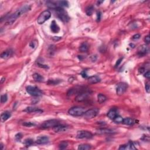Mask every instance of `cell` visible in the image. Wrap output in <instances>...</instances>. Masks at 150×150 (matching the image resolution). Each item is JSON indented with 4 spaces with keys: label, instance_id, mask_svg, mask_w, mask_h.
<instances>
[{
    "label": "cell",
    "instance_id": "1",
    "mask_svg": "<svg viewBox=\"0 0 150 150\" xmlns=\"http://www.w3.org/2000/svg\"><path fill=\"white\" fill-rule=\"evenodd\" d=\"M31 9V7L29 5H24L19 8L16 12H14L12 15H9V17L6 18L5 24L6 25H11L17 19V18L22 16L24 14L26 13L29 10Z\"/></svg>",
    "mask_w": 150,
    "mask_h": 150
},
{
    "label": "cell",
    "instance_id": "2",
    "mask_svg": "<svg viewBox=\"0 0 150 150\" xmlns=\"http://www.w3.org/2000/svg\"><path fill=\"white\" fill-rule=\"evenodd\" d=\"M56 12L57 16L61 21L64 22H67L69 21L70 18L66 11L63 8H57L55 9Z\"/></svg>",
    "mask_w": 150,
    "mask_h": 150
},
{
    "label": "cell",
    "instance_id": "3",
    "mask_svg": "<svg viewBox=\"0 0 150 150\" xmlns=\"http://www.w3.org/2000/svg\"><path fill=\"white\" fill-rule=\"evenodd\" d=\"M86 111L84 108L81 107H74L69 110L68 113L71 115L75 117L82 116Z\"/></svg>",
    "mask_w": 150,
    "mask_h": 150
},
{
    "label": "cell",
    "instance_id": "4",
    "mask_svg": "<svg viewBox=\"0 0 150 150\" xmlns=\"http://www.w3.org/2000/svg\"><path fill=\"white\" fill-rule=\"evenodd\" d=\"M51 16V13L49 10H45L41 12L39 16L38 17L37 19V22L39 25L43 24L44 22H45L47 20H48Z\"/></svg>",
    "mask_w": 150,
    "mask_h": 150
},
{
    "label": "cell",
    "instance_id": "5",
    "mask_svg": "<svg viewBox=\"0 0 150 150\" xmlns=\"http://www.w3.org/2000/svg\"><path fill=\"white\" fill-rule=\"evenodd\" d=\"M26 90L28 94L34 97H39L42 95V91L35 86H28L26 88Z\"/></svg>",
    "mask_w": 150,
    "mask_h": 150
},
{
    "label": "cell",
    "instance_id": "6",
    "mask_svg": "<svg viewBox=\"0 0 150 150\" xmlns=\"http://www.w3.org/2000/svg\"><path fill=\"white\" fill-rule=\"evenodd\" d=\"M98 113H99V110H98V108H91V109L86 111L83 114V115L85 118H87V119H91V118L96 117L98 115Z\"/></svg>",
    "mask_w": 150,
    "mask_h": 150
},
{
    "label": "cell",
    "instance_id": "7",
    "mask_svg": "<svg viewBox=\"0 0 150 150\" xmlns=\"http://www.w3.org/2000/svg\"><path fill=\"white\" fill-rule=\"evenodd\" d=\"M60 124V122L57 120H49L46 121L41 124V127L42 128H53L56 125Z\"/></svg>",
    "mask_w": 150,
    "mask_h": 150
},
{
    "label": "cell",
    "instance_id": "8",
    "mask_svg": "<svg viewBox=\"0 0 150 150\" xmlns=\"http://www.w3.org/2000/svg\"><path fill=\"white\" fill-rule=\"evenodd\" d=\"M128 88V85L125 83L121 82L117 84L116 88V93L118 95L121 96L123 95L126 91Z\"/></svg>",
    "mask_w": 150,
    "mask_h": 150
},
{
    "label": "cell",
    "instance_id": "9",
    "mask_svg": "<svg viewBox=\"0 0 150 150\" xmlns=\"http://www.w3.org/2000/svg\"><path fill=\"white\" fill-rule=\"evenodd\" d=\"M90 95V92L88 91L83 90L80 93H79V95L77 96L75 98L76 101L78 102H82V101H85L86 100L88 96Z\"/></svg>",
    "mask_w": 150,
    "mask_h": 150
},
{
    "label": "cell",
    "instance_id": "10",
    "mask_svg": "<svg viewBox=\"0 0 150 150\" xmlns=\"http://www.w3.org/2000/svg\"><path fill=\"white\" fill-rule=\"evenodd\" d=\"M76 137L78 139H90L93 137V134L88 131H79L77 133Z\"/></svg>",
    "mask_w": 150,
    "mask_h": 150
},
{
    "label": "cell",
    "instance_id": "11",
    "mask_svg": "<svg viewBox=\"0 0 150 150\" xmlns=\"http://www.w3.org/2000/svg\"><path fill=\"white\" fill-rule=\"evenodd\" d=\"M68 129V127L66 125H62V124H58L53 128V130L55 132H63L67 131Z\"/></svg>",
    "mask_w": 150,
    "mask_h": 150
},
{
    "label": "cell",
    "instance_id": "12",
    "mask_svg": "<svg viewBox=\"0 0 150 150\" xmlns=\"http://www.w3.org/2000/svg\"><path fill=\"white\" fill-rule=\"evenodd\" d=\"M136 147H135V144L132 141H130L125 145H121L119 150H135Z\"/></svg>",
    "mask_w": 150,
    "mask_h": 150
},
{
    "label": "cell",
    "instance_id": "13",
    "mask_svg": "<svg viewBox=\"0 0 150 150\" xmlns=\"http://www.w3.org/2000/svg\"><path fill=\"white\" fill-rule=\"evenodd\" d=\"M49 141V139L48 137L46 136H41L38 137L36 143L39 145H43V144H46L48 143Z\"/></svg>",
    "mask_w": 150,
    "mask_h": 150
},
{
    "label": "cell",
    "instance_id": "14",
    "mask_svg": "<svg viewBox=\"0 0 150 150\" xmlns=\"http://www.w3.org/2000/svg\"><path fill=\"white\" fill-rule=\"evenodd\" d=\"M101 81V79L98 76L95 75L89 77L88 78V82L90 84H95Z\"/></svg>",
    "mask_w": 150,
    "mask_h": 150
},
{
    "label": "cell",
    "instance_id": "15",
    "mask_svg": "<svg viewBox=\"0 0 150 150\" xmlns=\"http://www.w3.org/2000/svg\"><path fill=\"white\" fill-rule=\"evenodd\" d=\"M24 111L26 113H42L43 110L35 107H28L24 110Z\"/></svg>",
    "mask_w": 150,
    "mask_h": 150
},
{
    "label": "cell",
    "instance_id": "16",
    "mask_svg": "<svg viewBox=\"0 0 150 150\" xmlns=\"http://www.w3.org/2000/svg\"><path fill=\"white\" fill-rule=\"evenodd\" d=\"M13 53V51H11V50H7V51H4L3 52L1 53V58L2 59H6L9 58V57H11Z\"/></svg>",
    "mask_w": 150,
    "mask_h": 150
},
{
    "label": "cell",
    "instance_id": "17",
    "mask_svg": "<svg viewBox=\"0 0 150 150\" xmlns=\"http://www.w3.org/2000/svg\"><path fill=\"white\" fill-rule=\"evenodd\" d=\"M51 31H52V32L55 33V34L58 33L60 31L59 26H58V24H57V23L55 21H53L52 22H51Z\"/></svg>",
    "mask_w": 150,
    "mask_h": 150
},
{
    "label": "cell",
    "instance_id": "18",
    "mask_svg": "<svg viewBox=\"0 0 150 150\" xmlns=\"http://www.w3.org/2000/svg\"><path fill=\"white\" fill-rule=\"evenodd\" d=\"M11 113L9 111H6L5 112H4L3 113L1 114V122L4 123L5 121H6L7 120H8L9 118L11 117Z\"/></svg>",
    "mask_w": 150,
    "mask_h": 150
},
{
    "label": "cell",
    "instance_id": "19",
    "mask_svg": "<svg viewBox=\"0 0 150 150\" xmlns=\"http://www.w3.org/2000/svg\"><path fill=\"white\" fill-rule=\"evenodd\" d=\"M96 132L98 134H113L114 131L111 129H108V128H100L97 130Z\"/></svg>",
    "mask_w": 150,
    "mask_h": 150
},
{
    "label": "cell",
    "instance_id": "20",
    "mask_svg": "<svg viewBox=\"0 0 150 150\" xmlns=\"http://www.w3.org/2000/svg\"><path fill=\"white\" fill-rule=\"evenodd\" d=\"M118 115L117 110L115 108H113L111 109L107 113V116L109 118H110L111 120H113L115 117H117Z\"/></svg>",
    "mask_w": 150,
    "mask_h": 150
},
{
    "label": "cell",
    "instance_id": "21",
    "mask_svg": "<svg viewBox=\"0 0 150 150\" xmlns=\"http://www.w3.org/2000/svg\"><path fill=\"white\" fill-rule=\"evenodd\" d=\"M148 52V48L147 46L142 45L140 48L139 51H138V55L140 56H144L146 55Z\"/></svg>",
    "mask_w": 150,
    "mask_h": 150
},
{
    "label": "cell",
    "instance_id": "22",
    "mask_svg": "<svg viewBox=\"0 0 150 150\" xmlns=\"http://www.w3.org/2000/svg\"><path fill=\"white\" fill-rule=\"evenodd\" d=\"M123 123L124 124H125V125H132L134 123H135V121H134L132 118L128 117V118H123Z\"/></svg>",
    "mask_w": 150,
    "mask_h": 150
},
{
    "label": "cell",
    "instance_id": "23",
    "mask_svg": "<svg viewBox=\"0 0 150 150\" xmlns=\"http://www.w3.org/2000/svg\"><path fill=\"white\" fill-rule=\"evenodd\" d=\"M33 78H34V80L36 82H42L44 80V77L38 73L34 74L33 75Z\"/></svg>",
    "mask_w": 150,
    "mask_h": 150
},
{
    "label": "cell",
    "instance_id": "24",
    "mask_svg": "<svg viewBox=\"0 0 150 150\" xmlns=\"http://www.w3.org/2000/svg\"><path fill=\"white\" fill-rule=\"evenodd\" d=\"M88 49V43L83 42L81 44L79 48V50L82 52H86Z\"/></svg>",
    "mask_w": 150,
    "mask_h": 150
},
{
    "label": "cell",
    "instance_id": "25",
    "mask_svg": "<svg viewBox=\"0 0 150 150\" xmlns=\"http://www.w3.org/2000/svg\"><path fill=\"white\" fill-rule=\"evenodd\" d=\"M97 100L99 103L101 104L107 100V97L106 96L103 95V94H99L97 96Z\"/></svg>",
    "mask_w": 150,
    "mask_h": 150
},
{
    "label": "cell",
    "instance_id": "26",
    "mask_svg": "<svg viewBox=\"0 0 150 150\" xmlns=\"http://www.w3.org/2000/svg\"><path fill=\"white\" fill-rule=\"evenodd\" d=\"M91 148V145H88V144H80L78 147V150H90Z\"/></svg>",
    "mask_w": 150,
    "mask_h": 150
},
{
    "label": "cell",
    "instance_id": "27",
    "mask_svg": "<svg viewBox=\"0 0 150 150\" xmlns=\"http://www.w3.org/2000/svg\"><path fill=\"white\" fill-rule=\"evenodd\" d=\"M94 11V7L93 6H89L86 9V13L88 16H90L93 13Z\"/></svg>",
    "mask_w": 150,
    "mask_h": 150
},
{
    "label": "cell",
    "instance_id": "28",
    "mask_svg": "<svg viewBox=\"0 0 150 150\" xmlns=\"http://www.w3.org/2000/svg\"><path fill=\"white\" fill-rule=\"evenodd\" d=\"M24 144H25V146L26 147L31 146V145L34 144V140H33L32 139H31V138H28V139L25 140Z\"/></svg>",
    "mask_w": 150,
    "mask_h": 150
},
{
    "label": "cell",
    "instance_id": "29",
    "mask_svg": "<svg viewBox=\"0 0 150 150\" xmlns=\"http://www.w3.org/2000/svg\"><path fill=\"white\" fill-rule=\"evenodd\" d=\"M113 120L114 122L116 124L122 123L123 121V118L121 117V116H120V115H118L117 116L115 117L114 118Z\"/></svg>",
    "mask_w": 150,
    "mask_h": 150
},
{
    "label": "cell",
    "instance_id": "30",
    "mask_svg": "<svg viewBox=\"0 0 150 150\" xmlns=\"http://www.w3.org/2000/svg\"><path fill=\"white\" fill-rule=\"evenodd\" d=\"M68 146V142L67 141H62L59 145V148L61 150H64Z\"/></svg>",
    "mask_w": 150,
    "mask_h": 150
},
{
    "label": "cell",
    "instance_id": "31",
    "mask_svg": "<svg viewBox=\"0 0 150 150\" xmlns=\"http://www.w3.org/2000/svg\"><path fill=\"white\" fill-rule=\"evenodd\" d=\"M7 100H8V96H7V95H6V94L2 95L1 96V103H6Z\"/></svg>",
    "mask_w": 150,
    "mask_h": 150
},
{
    "label": "cell",
    "instance_id": "32",
    "mask_svg": "<svg viewBox=\"0 0 150 150\" xmlns=\"http://www.w3.org/2000/svg\"><path fill=\"white\" fill-rule=\"evenodd\" d=\"M15 140H16L17 141H21V138H22V134H21V133H18L17 134H16V135H15Z\"/></svg>",
    "mask_w": 150,
    "mask_h": 150
},
{
    "label": "cell",
    "instance_id": "33",
    "mask_svg": "<svg viewBox=\"0 0 150 150\" xmlns=\"http://www.w3.org/2000/svg\"><path fill=\"white\" fill-rule=\"evenodd\" d=\"M23 125H25V126L26 127H32L34 126V125H35V124L34 123H32L31 122H26V123H23Z\"/></svg>",
    "mask_w": 150,
    "mask_h": 150
},
{
    "label": "cell",
    "instance_id": "34",
    "mask_svg": "<svg viewBox=\"0 0 150 150\" xmlns=\"http://www.w3.org/2000/svg\"><path fill=\"white\" fill-rule=\"evenodd\" d=\"M57 80H49V81H48V83L49 84V85H57V84H58L60 82H56Z\"/></svg>",
    "mask_w": 150,
    "mask_h": 150
},
{
    "label": "cell",
    "instance_id": "35",
    "mask_svg": "<svg viewBox=\"0 0 150 150\" xmlns=\"http://www.w3.org/2000/svg\"><path fill=\"white\" fill-rule=\"evenodd\" d=\"M140 37H141V35H140V34H135V35H134L132 37V40H138V39H139L140 38Z\"/></svg>",
    "mask_w": 150,
    "mask_h": 150
},
{
    "label": "cell",
    "instance_id": "36",
    "mask_svg": "<svg viewBox=\"0 0 150 150\" xmlns=\"http://www.w3.org/2000/svg\"><path fill=\"white\" fill-rule=\"evenodd\" d=\"M145 90L148 93H149L150 91V84L149 83H147L146 85H145Z\"/></svg>",
    "mask_w": 150,
    "mask_h": 150
},
{
    "label": "cell",
    "instance_id": "37",
    "mask_svg": "<svg viewBox=\"0 0 150 150\" xmlns=\"http://www.w3.org/2000/svg\"><path fill=\"white\" fill-rule=\"evenodd\" d=\"M101 16V12H100V11H98V12H97V22L100 21Z\"/></svg>",
    "mask_w": 150,
    "mask_h": 150
},
{
    "label": "cell",
    "instance_id": "38",
    "mask_svg": "<svg viewBox=\"0 0 150 150\" xmlns=\"http://www.w3.org/2000/svg\"><path fill=\"white\" fill-rule=\"evenodd\" d=\"M81 75H82V76L83 77V78H88V75H87L86 71H83V72L81 73Z\"/></svg>",
    "mask_w": 150,
    "mask_h": 150
},
{
    "label": "cell",
    "instance_id": "39",
    "mask_svg": "<svg viewBox=\"0 0 150 150\" xmlns=\"http://www.w3.org/2000/svg\"><path fill=\"white\" fill-rule=\"evenodd\" d=\"M122 60H123V58H120V59H119L118 60H117V61L116 63H115V68H117V67L118 66V65H119L121 63V61H122Z\"/></svg>",
    "mask_w": 150,
    "mask_h": 150
},
{
    "label": "cell",
    "instance_id": "40",
    "mask_svg": "<svg viewBox=\"0 0 150 150\" xmlns=\"http://www.w3.org/2000/svg\"><path fill=\"white\" fill-rule=\"evenodd\" d=\"M144 77H145V78L147 79H149L150 77V72L149 71H148L147 72H146L144 73Z\"/></svg>",
    "mask_w": 150,
    "mask_h": 150
},
{
    "label": "cell",
    "instance_id": "41",
    "mask_svg": "<svg viewBox=\"0 0 150 150\" xmlns=\"http://www.w3.org/2000/svg\"><path fill=\"white\" fill-rule=\"evenodd\" d=\"M145 41L147 44H149L150 42V38L149 35H147V36L145 37Z\"/></svg>",
    "mask_w": 150,
    "mask_h": 150
},
{
    "label": "cell",
    "instance_id": "42",
    "mask_svg": "<svg viewBox=\"0 0 150 150\" xmlns=\"http://www.w3.org/2000/svg\"><path fill=\"white\" fill-rule=\"evenodd\" d=\"M38 66L41 67V68H46V69L48 68V66H47V65H43V64H42V63H38Z\"/></svg>",
    "mask_w": 150,
    "mask_h": 150
},
{
    "label": "cell",
    "instance_id": "43",
    "mask_svg": "<svg viewBox=\"0 0 150 150\" xmlns=\"http://www.w3.org/2000/svg\"><path fill=\"white\" fill-rule=\"evenodd\" d=\"M139 72L141 73H143L144 72H145V69L144 68H141L139 69Z\"/></svg>",
    "mask_w": 150,
    "mask_h": 150
},
{
    "label": "cell",
    "instance_id": "44",
    "mask_svg": "<svg viewBox=\"0 0 150 150\" xmlns=\"http://www.w3.org/2000/svg\"><path fill=\"white\" fill-rule=\"evenodd\" d=\"M103 2V1H98L97 2V4H98V5H99L100 4H101V3H102V2Z\"/></svg>",
    "mask_w": 150,
    "mask_h": 150
},
{
    "label": "cell",
    "instance_id": "45",
    "mask_svg": "<svg viewBox=\"0 0 150 150\" xmlns=\"http://www.w3.org/2000/svg\"><path fill=\"white\" fill-rule=\"evenodd\" d=\"M4 79H5V78H2V79H1V83H2L4 80H4Z\"/></svg>",
    "mask_w": 150,
    "mask_h": 150
},
{
    "label": "cell",
    "instance_id": "46",
    "mask_svg": "<svg viewBox=\"0 0 150 150\" xmlns=\"http://www.w3.org/2000/svg\"><path fill=\"white\" fill-rule=\"evenodd\" d=\"M1 148H2V149H3V144H1Z\"/></svg>",
    "mask_w": 150,
    "mask_h": 150
}]
</instances>
